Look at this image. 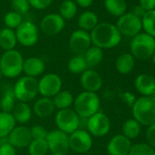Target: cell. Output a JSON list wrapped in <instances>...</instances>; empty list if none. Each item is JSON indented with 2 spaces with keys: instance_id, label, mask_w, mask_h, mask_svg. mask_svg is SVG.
<instances>
[{
  "instance_id": "42",
  "label": "cell",
  "mask_w": 155,
  "mask_h": 155,
  "mask_svg": "<svg viewBox=\"0 0 155 155\" xmlns=\"http://www.w3.org/2000/svg\"><path fill=\"white\" fill-rule=\"evenodd\" d=\"M146 139H147L148 144L150 147L155 148V123L149 126L147 132H146Z\"/></svg>"
},
{
  "instance_id": "15",
  "label": "cell",
  "mask_w": 155,
  "mask_h": 155,
  "mask_svg": "<svg viewBox=\"0 0 155 155\" xmlns=\"http://www.w3.org/2000/svg\"><path fill=\"white\" fill-rule=\"evenodd\" d=\"M8 137V142L16 149L28 147V145L33 140L30 128L23 125L16 126Z\"/></svg>"
},
{
  "instance_id": "41",
  "label": "cell",
  "mask_w": 155,
  "mask_h": 155,
  "mask_svg": "<svg viewBox=\"0 0 155 155\" xmlns=\"http://www.w3.org/2000/svg\"><path fill=\"white\" fill-rule=\"evenodd\" d=\"M16 148L13 147L8 141L2 142L0 145V155H16Z\"/></svg>"
},
{
  "instance_id": "39",
  "label": "cell",
  "mask_w": 155,
  "mask_h": 155,
  "mask_svg": "<svg viewBox=\"0 0 155 155\" xmlns=\"http://www.w3.org/2000/svg\"><path fill=\"white\" fill-rule=\"evenodd\" d=\"M33 140H46L48 131L40 125H35L30 128Z\"/></svg>"
},
{
  "instance_id": "2",
  "label": "cell",
  "mask_w": 155,
  "mask_h": 155,
  "mask_svg": "<svg viewBox=\"0 0 155 155\" xmlns=\"http://www.w3.org/2000/svg\"><path fill=\"white\" fill-rule=\"evenodd\" d=\"M74 110L81 119H89L100 110L101 101L94 92L83 91L74 99Z\"/></svg>"
},
{
  "instance_id": "11",
  "label": "cell",
  "mask_w": 155,
  "mask_h": 155,
  "mask_svg": "<svg viewBox=\"0 0 155 155\" xmlns=\"http://www.w3.org/2000/svg\"><path fill=\"white\" fill-rule=\"evenodd\" d=\"M87 130L91 135L95 137H103L110 130V120L103 112L98 111L88 119Z\"/></svg>"
},
{
  "instance_id": "3",
  "label": "cell",
  "mask_w": 155,
  "mask_h": 155,
  "mask_svg": "<svg viewBox=\"0 0 155 155\" xmlns=\"http://www.w3.org/2000/svg\"><path fill=\"white\" fill-rule=\"evenodd\" d=\"M132 116L140 125L150 126L155 123V100L152 97H140L131 107Z\"/></svg>"
},
{
  "instance_id": "14",
  "label": "cell",
  "mask_w": 155,
  "mask_h": 155,
  "mask_svg": "<svg viewBox=\"0 0 155 155\" xmlns=\"http://www.w3.org/2000/svg\"><path fill=\"white\" fill-rule=\"evenodd\" d=\"M69 48L76 55H83L91 47V35L84 30L78 29L69 38Z\"/></svg>"
},
{
  "instance_id": "23",
  "label": "cell",
  "mask_w": 155,
  "mask_h": 155,
  "mask_svg": "<svg viewBox=\"0 0 155 155\" xmlns=\"http://www.w3.org/2000/svg\"><path fill=\"white\" fill-rule=\"evenodd\" d=\"M17 43L16 32L13 29L5 28L0 30V47L5 51L14 49Z\"/></svg>"
},
{
  "instance_id": "5",
  "label": "cell",
  "mask_w": 155,
  "mask_h": 155,
  "mask_svg": "<svg viewBox=\"0 0 155 155\" xmlns=\"http://www.w3.org/2000/svg\"><path fill=\"white\" fill-rule=\"evenodd\" d=\"M130 54L139 60H147L155 52V38L146 33H139L130 41Z\"/></svg>"
},
{
  "instance_id": "26",
  "label": "cell",
  "mask_w": 155,
  "mask_h": 155,
  "mask_svg": "<svg viewBox=\"0 0 155 155\" xmlns=\"http://www.w3.org/2000/svg\"><path fill=\"white\" fill-rule=\"evenodd\" d=\"M16 127V120L11 113L0 111V139L8 137Z\"/></svg>"
},
{
  "instance_id": "16",
  "label": "cell",
  "mask_w": 155,
  "mask_h": 155,
  "mask_svg": "<svg viewBox=\"0 0 155 155\" xmlns=\"http://www.w3.org/2000/svg\"><path fill=\"white\" fill-rule=\"evenodd\" d=\"M80 81L84 91L96 93L102 87L101 76L92 68H88L81 74Z\"/></svg>"
},
{
  "instance_id": "33",
  "label": "cell",
  "mask_w": 155,
  "mask_h": 155,
  "mask_svg": "<svg viewBox=\"0 0 155 155\" xmlns=\"http://www.w3.org/2000/svg\"><path fill=\"white\" fill-rule=\"evenodd\" d=\"M77 5L72 0H64L59 7V15L64 20L72 19L77 14Z\"/></svg>"
},
{
  "instance_id": "4",
  "label": "cell",
  "mask_w": 155,
  "mask_h": 155,
  "mask_svg": "<svg viewBox=\"0 0 155 155\" xmlns=\"http://www.w3.org/2000/svg\"><path fill=\"white\" fill-rule=\"evenodd\" d=\"M24 58L16 49L8 50L0 58V71L3 77L14 79L23 72Z\"/></svg>"
},
{
  "instance_id": "35",
  "label": "cell",
  "mask_w": 155,
  "mask_h": 155,
  "mask_svg": "<svg viewBox=\"0 0 155 155\" xmlns=\"http://www.w3.org/2000/svg\"><path fill=\"white\" fill-rule=\"evenodd\" d=\"M28 149L29 155H46L49 151L46 140H32Z\"/></svg>"
},
{
  "instance_id": "38",
  "label": "cell",
  "mask_w": 155,
  "mask_h": 155,
  "mask_svg": "<svg viewBox=\"0 0 155 155\" xmlns=\"http://www.w3.org/2000/svg\"><path fill=\"white\" fill-rule=\"evenodd\" d=\"M11 6H12L13 11L18 13L21 16L28 13L30 8L28 0H12Z\"/></svg>"
},
{
  "instance_id": "20",
  "label": "cell",
  "mask_w": 155,
  "mask_h": 155,
  "mask_svg": "<svg viewBox=\"0 0 155 155\" xmlns=\"http://www.w3.org/2000/svg\"><path fill=\"white\" fill-rule=\"evenodd\" d=\"M45 71V63L44 61L38 57H30L27 59H24L23 64V72L28 77L35 78L41 76Z\"/></svg>"
},
{
  "instance_id": "7",
  "label": "cell",
  "mask_w": 155,
  "mask_h": 155,
  "mask_svg": "<svg viewBox=\"0 0 155 155\" xmlns=\"http://www.w3.org/2000/svg\"><path fill=\"white\" fill-rule=\"evenodd\" d=\"M55 123L58 130L69 135L79 129L81 124V118L78 116L74 110H60L55 116Z\"/></svg>"
},
{
  "instance_id": "45",
  "label": "cell",
  "mask_w": 155,
  "mask_h": 155,
  "mask_svg": "<svg viewBox=\"0 0 155 155\" xmlns=\"http://www.w3.org/2000/svg\"><path fill=\"white\" fill-rule=\"evenodd\" d=\"M145 10L139 5V6H137V7H135L133 9H132V11L130 12V13H132L134 16H136L137 18H143V16H144V14H145Z\"/></svg>"
},
{
  "instance_id": "40",
  "label": "cell",
  "mask_w": 155,
  "mask_h": 155,
  "mask_svg": "<svg viewBox=\"0 0 155 155\" xmlns=\"http://www.w3.org/2000/svg\"><path fill=\"white\" fill-rule=\"evenodd\" d=\"M53 0H28L29 5L36 9H45L50 6Z\"/></svg>"
},
{
  "instance_id": "52",
  "label": "cell",
  "mask_w": 155,
  "mask_h": 155,
  "mask_svg": "<svg viewBox=\"0 0 155 155\" xmlns=\"http://www.w3.org/2000/svg\"><path fill=\"white\" fill-rule=\"evenodd\" d=\"M63 1H64V0H63Z\"/></svg>"
},
{
  "instance_id": "36",
  "label": "cell",
  "mask_w": 155,
  "mask_h": 155,
  "mask_svg": "<svg viewBox=\"0 0 155 155\" xmlns=\"http://www.w3.org/2000/svg\"><path fill=\"white\" fill-rule=\"evenodd\" d=\"M4 22L8 28H10V29L16 28L17 29L20 26V24L23 22L22 16L15 11L8 12L6 14L5 18H4Z\"/></svg>"
},
{
  "instance_id": "22",
  "label": "cell",
  "mask_w": 155,
  "mask_h": 155,
  "mask_svg": "<svg viewBox=\"0 0 155 155\" xmlns=\"http://www.w3.org/2000/svg\"><path fill=\"white\" fill-rule=\"evenodd\" d=\"M16 122L25 124L31 120L32 117V109L28 103L18 102L11 112Z\"/></svg>"
},
{
  "instance_id": "47",
  "label": "cell",
  "mask_w": 155,
  "mask_h": 155,
  "mask_svg": "<svg viewBox=\"0 0 155 155\" xmlns=\"http://www.w3.org/2000/svg\"><path fill=\"white\" fill-rule=\"evenodd\" d=\"M151 58H152V61H153V63L155 64V52H154V54L152 55V57H151Z\"/></svg>"
},
{
  "instance_id": "44",
  "label": "cell",
  "mask_w": 155,
  "mask_h": 155,
  "mask_svg": "<svg viewBox=\"0 0 155 155\" xmlns=\"http://www.w3.org/2000/svg\"><path fill=\"white\" fill-rule=\"evenodd\" d=\"M123 100H124V101H125L129 106H130V107H132V105L134 104V102H135V101H136L135 96H134L132 93H130V92H125V93L123 94Z\"/></svg>"
},
{
  "instance_id": "32",
  "label": "cell",
  "mask_w": 155,
  "mask_h": 155,
  "mask_svg": "<svg viewBox=\"0 0 155 155\" xmlns=\"http://www.w3.org/2000/svg\"><path fill=\"white\" fill-rule=\"evenodd\" d=\"M141 24L144 33L155 38V9L145 12L141 18Z\"/></svg>"
},
{
  "instance_id": "43",
  "label": "cell",
  "mask_w": 155,
  "mask_h": 155,
  "mask_svg": "<svg viewBox=\"0 0 155 155\" xmlns=\"http://www.w3.org/2000/svg\"><path fill=\"white\" fill-rule=\"evenodd\" d=\"M140 6L147 12L155 9V0H140Z\"/></svg>"
},
{
  "instance_id": "18",
  "label": "cell",
  "mask_w": 155,
  "mask_h": 155,
  "mask_svg": "<svg viewBox=\"0 0 155 155\" xmlns=\"http://www.w3.org/2000/svg\"><path fill=\"white\" fill-rule=\"evenodd\" d=\"M131 146L130 140L122 134H117L108 142L107 151L109 155H128Z\"/></svg>"
},
{
  "instance_id": "6",
  "label": "cell",
  "mask_w": 155,
  "mask_h": 155,
  "mask_svg": "<svg viewBox=\"0 0 155 155\" xmlns=\"http://www.w3.org/2000/svg\"><path fill=\"white\" fill-rule=\"evenodd\" d=\"M13 92L18 102L28 103L33 101L38 93V81L35 78L24 76L16 82Z\"/></svg>"
},
{
  "instance_id": "19",
  "label": "cell",
  "mask_w": 155,
  "mask_h": 155,
  "mask_svg": "<svg viewBox=\"0 0 155 155\" xmlns=\"http://www.w3.org/2000/svg\"><path fill=\"white\" fill-rule=\"evenodd\" d=\"M134 85L138 92L144 97H151L155 91V79L148 74L139 75Z\"/></svg>"
},
{
  "instance_id": "29",
  "label": "cell",
  "mask_w": 155,
  "mask_h": 155,
  "mask_svg": "<svg viewBox=\"0 0 155 155\" xmlns=\"http://www.w3.org/2000/svg\"><path fill=\"white\" fill-rule=\"evenodd\" d=\"M104 5L110 15L118 18L124 15L127 10V3L125 0H105Z\"/></svg>"
},
{
  "instance_id": "51",
  "label": "cell",
  "mask_w": 155,
  "mask_h": 155,
  "mask_svg": "<svg viewBox=\"0 0 155 155\" xmlns=\"http://www.w3.org/2000/svg\"><path fill=\"white\" fill-rule=\"evenodd\" d=\"M1 143H2V141H1V139H0V145H1Z\"/></svg>"
},
{
  "instance_id": "1",
  "label": "cell",
  "mask_w": 155,
  "mask_h": 155,
  "mask_svg": "<svg viewBox=\"0 0 155 155\" xmlns=\"http://www.w3.org/2000/svg\"><path fill=\"white\" fill-rule=\"evenodd\" d=\"M91 35V43L100 48H112L118 46L121 41V35L116 26L110 23L103 22L98 24Z\"/></svg>"
},
{
  "instance_id": "9",
  "label": "cell",
  "mask_w": 155,
  "mask_h": 155,
  "mask_svg": "<svg viewBox=\"0 0 155 155\" xmlns=\"http://www.w3.org/2000/svg\"><path fill=\"white\" fill-rule=\"evenodd\" d=\"M68 143L69 150L74 152L86 153L92 148L93 140L88 130L78 129L68 135Z\"/></svg>"
},
{
  "instance_id": "17",
  "label": "cell",
  "mask_w": 155,
  "mask_h": 155,
  "mask_svg": "<svg viewBox=\"0 0 155 155\" xmlns=\"http://www.w3.org/2000/svg\"><path fill=\"white\" fill-rule=\"evenodd\" d=\"M65 27V20L59 14H48L40 22V28L48 36H55L61 32Z\"/></svg>"
},
{
  "instance_id": "10",
  "label": "cell",
  "mask_w": 155,
  "mask_h": 155,
  "mask_svg": "<svg viewBox=\"0 0 155 155\" xmlns=\"http://www.w3.org/2000/svg\"><path fill=\"white\" fill-rule=\"evenodd\" d=\"M62 88L61 78L56 73L45 74L38 81V93L42 97L53 98Z\"/></svg>"
},
{
  "instance_id": "8",
  "label": "cell",
  "mask_w": 155,
  "mask_h": 155,
  "mask_svg": "<svg viewBox=\"0 0 155 155\" xmlns=\"http://www.w3.org/2000/svg\"><path fill=\"white\" fill-rule=\"evenodd\" d=\"M116 28L121 36L133 38L140 33V30L142 29L141 19L132 13H125L119 18Z\"/></svg>"
},
{
  "instance_id": "25",
  "label": "cell",
  "mask_w": 155,
  "mask_h": 155,
  "mask_svg": "<svg viewBox=\"0 0 155 155\" xmlns=\"http://www.w3.org/2000/svg\"><path fill=\"white\" fill-rule=\"evenodd\" d=\"M84 59L86 61L88 68H92L98 66L103 59V51L101 48L93 46L91 47L84 54Z\"/></svg>"
},
{
  "instance_id": "49",
  "label": "cell",
  "mask_w": 155,
  "mask_h": 155,
  "mask_svg": "<svg viewBox=\"0 0 155 155\" xmlns=\"http://www.w3.org/2000/svg\"><path fill=\"white\" fill-rule=\"evenodd\" d=\"M3 78V75H2V73H1V71H0V81H1V79Z\"/></svg>"
},
{
  "instance_id": "21",
  "label": "cell",
  "mask_w": 155,
  "mask_h": 155,
  "mask_svg": "<svg viewBox=\"0 0 155 155\" xmlns=\"http://www.w3.org/2000/svg\"><path fill=\"white\" fill-rule=\"evenodd\" d=\"M56 108L53 103V101L51 98H46L42 97L38 99L33 106V110L34 113L41 119L48 118L53 114L55 111Z\"/></svg>"
},
{
  "instance_id": "48",
  "label": "cell",
  "mask_w": 155,
  "mask_h": 155,
  "mask_svg": "<svg viewBox=\"0 0 155 155\" xmlns=\"http://www.w3.org/2000/svg\"><path fill=\"white\" fill-rule=\"evenodd\" d=\"M50 155H67V154H62V153H51Z\"/></svg>"
},
{
  "instance_id": "46",
  "label": "cell",
  "mask_w": 155,
  "mask_h": 155,
  "mask_svg": "<svg viewBox=\"0 0 155 155\" xmlns=\"http://www.w3.org/2000/svg\"><path fill=\"white\" fill-rule=\"evenodd\" d=\"M76 3L81 8H89L92 5L93 0H76Z\"/></svg>"
},
{
  "instance_id": "13",
  "label": "cell",
  "mask_w": 155,
  "mask_h": 155,
  "mask_svg": "<svg viewBox=\"0 0 155 155\" xmlns=\"http://www.w3.org/2000/svg\"><path fill=\"white\" fill-rule=\"evenodd\" d=\"M46 140L51 153L67 154L69 150L68 135L58 129L48 131Z\"/></svg>"
},
{
  "instance_id": "50",
  "label": "cell",
  "mask_w": 155,
  "mask_h": 155,
  "mask_svg": "<svg viewBox=\"0 0 155 155\" xmlns=\"http://www.w3.org/2000/svg\"><path fill=\"white\" fill-rule=\"evenodd\" d=\"M151 97H152V98H153V99L155 100V91H154V93L152 94V96H151Z\"/></svg>"
},
{
  "instance_id": "31",
  "label": "cell",
  "mask_w": 155,
  "mask_h": 155,
  "mask_svg": "<svg viewBox=\"0 0 155 155\" xmlns=\"http://www.w3.org/2000/svg\"><path fill=\"white\" fill-rule=\"evenodd\" d=\"M68 68L73 74H81L88 69L83 55H76L71 58L68 63Z\"/></svg>"
},
{
  "instance_id": "12",
  "label": "cell",
  "mask_w": 155,
  "mask_h": 155,
  "mask_svg": "<svg viewBox=\"0 0 155 155\" xmlns=\"http://www.w3.org/2000/svg\"><path fill=\"white\" fill-rule=\"evenodd\" d=\"M18 42L25 47H32L38 40V30L31 21H23L16 29Z\"/></svg>"
},
{
  "instance_id": "24",
  "label": "cell",
  "mask_w": 155,
  "mask_h": 155,
  "mask_svg": "<svg viewBox=\"0 0 155 155\" xmlns=\"http://www.w3.org/2000/svg\"><path fill=\"white\" fill-rule=\"evenodd\" d=\"M135 58L130 53H124L116 59V69L121 74H129L134 68Z\"/></svg>"
},
{
  "instance_id": "37",
  "label": "cell",
  "mask_w": 155,
  "mask_h": 155,
  "mask_svg": "<svg viewBox=\"0 0 155 155\" xmlns=\"http://www.w3.org/2000/svg\"><path fill=\"white\" fill-rule=\"evenodd\" d=\"M128 155H155V150L149 144L136 143L131 146Z\"/></svg>"
},
{
  "instance_id": "30",
  "label": "cell",
  "mask_w": 155,
  "mask_h": 155,
  "mask_svg": "<svg viewBox=\"0 0 155 155\" xmlns=\"http://www.w3.org/2000/svg\"><path fill=\"white\" fill-rule=\"evenodd\" d=\"M141 130V125L134 119L127 120L122 125V135L129 140L137 138Z\"/></svg>"
},
{
  "instance_id": "34",
  "label": "cell",
  "mask_w": 155,
  "mask_h": 155,
  "mask_svg": "<svg viewBox=\"0 0 155 155\" xmlns=\"http://www.w3.org/2000/svg\"><path fill=\"white\" fill-rule=\"evenodd\" d=\"M16 101L17 100L13 92V90L6 91L1 101H0V109H1V111L11 113L17 104Z\"/></svg>"
},
{
  "instance_id": "27",
  "label": "cell",
  "mask_w": 155,
  "mask_h": 155,
  "mask_svg": "<svg viewBox=\"0 0 155 155\" xmlns=\"http://www.w3.org/2000/svg\"><path fill=\"white\" fill-rule=\"evenodd\" d=\"M98 16L92 11H85L83 12L79 19H78V25L80 28L84 31L92 30L99 23H98Z\"/></svg>"
},
{
  "instance_id": "28",
  "label": "cell",
  "mask_w": 155,
  "mask_h": 155,
  "mask_svg": "<svg viewBox=\"0 0 155 155\" xmlns=\"http://www.w3.org/2000/svg\"><path fill=\"white\" fill-rule=\"evenodd\" d=\"M52 101L55 105V108L60 110L69 109V107L74 102V97L71 94V92L68 91H60L58 94H56L53 97Z\"/></svg>"
}]
</instances>
